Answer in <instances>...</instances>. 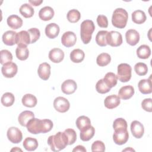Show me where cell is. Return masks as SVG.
I'll list each match as a JSON object with an SVG mask.
<instances>
[{
    "label": "cell",
    "mask_w": 152,
    "mask_h": 152,
    "mask_svg": "<svg viewBox=\"0 0 152 152\" xmlns=\"http://www.w3.org/2000/svg\"><path fill=\"white\" fill-rule=\"evenodd\" d=\"M64 132L68 140V145L73 144L77 140V134L74 129L72 128L66 129Z\"/></svg>",
    "instance_id": "obj_43"
},
{
    "label": "cell",
    "mask_w": 152,
    "mask_h": 152,
    "mask_svg": "<svg viewBox=\"0 0 152 152\" xmlns=\"http://www.w3.org/2000/svg\"><path fill=\"white\" fill-rule=\"evenodd\" d=\"M20 14L25 18H30L34 14V9L28 4H23L19 9Z\"/></svg>",
    "instance_id": "obj_34"
},
{
    "label": "cell",
    "mask_w": 152,
    "mask_h": 152,
    "mask_svg": "<svg viewBox=\"0 0 152 152\" xmlns=\"http://www.w3.org/2000/svg\"><path fill=\"white\" fill-rule=\"evenodd\" d=\"M18 66L12 62L2 65L1 72L2 75L6 78H12L17 73Z\"/></svg>",
    "instance_id": "obj_10"
},
{
    "label": "cell",
    "mask_w": 152,
    "mask_h": 152,
    "mask_svg": "<svg viewBox=\"0 0 152 152\" xmlns=\"http://www.w3.org/2000/svg\"><path fill=\"white\" fill-rule=\"evenodd\" d=\"M8 26L12 29L16 30L23 26L22 19L17 15H11L7 19Z\"/></svg>",
    "instance_id": "obj_23"
},
{
    "label": "cell",
    "mask_w": 152,
    "mask_h": 152,
    "mask_svg": "<svg viewBox=\"0 0 152 152\" xmlns=\"http://www.w3.org/2000/svg\"><path fill=\"white\" fill-rule=\"evenodd\" d=\"M72 151H83V152H86V148L81 145H78L77 147H75L73 150Z\"/></svg>",
    "instance_id": "obj_49"
},
{
    "label": "cell",
    "mask_w": 152,
    "mask_h": 152,
    "mask_svg": "<svg viewBox=\"0 0 152 152\" xmlns=\"http://www.w3.org/2000/svg\"><path fill=\"white\" fill-rule=\"evenodd\" d=\"M11 151H22V150L20 149V148H17V147H15V148L11 149Z\"/></svg>",
    "instance_id": "obj_51"
},
{
    "label": "cell",
    "mask_w": 152,
    "mask_h": 152,
    "mask_svg": "<svg viewBox=\"0 0 152 152\" xmlns=\"http://www.w3.org/2000/svg\"><path fill=\"white\" fill-rule=\"evenodd\" d=\"M131 131L133 136L136 138H141L144 133V128L143 125L138 121H134L131 122Z\"/></svg>",
    "instance_id": "obj_12"
},
{
    "label": "cell",
    "mask_w": 152,
    "mask_h": 152,
    "mask_svg": "<svg viewBox=\"0 0 152 152\" xmlns=\"http://www.w3.org/2000/svg\"><path fill=\"white\" fill-rule=\"evenodd\" d=\"M48 144L52 151H59L64 149L68 145V140L64 132H58L55 135L49 137Z\"/></svg>",
    "instance_id": "obj_1"
},
{
    "label": "cell",
    "mask_w": 152,
    "mask_h": 152,
    "mask_svg": "<svg viewBox=\"0 0 152 152\" xmlns=\"http://www.w3.org/2000/svg\"><path fill=\"white\" fill-rule=\"evenodd\" d=\"M15 101V97L12 93L10 92L5 93L1 97V103L3 106L10 107L13 104Z\"/></svg>",
    "instance_id": "obj_36"
},
{
    "label": "cell",
    "mask_w": 152,
    "mask_h": 152,
    "mask_svg": "<svg viewBox=\"0 0 152 152\" xmlns=\"http://www.w3.org/2000/svg\"><path fill=\"white\" fill-rule=\"evenodd\" d=\"M121 103L120 98L118 96L112 94L107 96L104 101V106L109 109H112L119 105Z\"/></svg>",
    "instance_id": "obj_17"
},
{
    "label": "cell",
    "mask_w": 152,
    "mask_h": 152,
    "mask_svg": "<svg viewBox=\"0 0 152 152\" xmlns=\"http://www.w3.org/2000/svg\"><path fill=\"white\" fill-rule=\"evenodd\" d=\"M107 45L112 47H117L122 43V34L116 31H110L106 35Z\"/></svg>",
    "instance_id": "obj_6"
},
{
    "label": "cell",
    "mask_w": 152,
    "mask_h": 152,
    "mask_svg": "<svg viewBox=\"0 0 152 152\" xmlns=\"http://www.w3.org/2000/svg\"><path fill=\"white\" fill-rule=\"evenodd\" d=\"M85 54L83 50L80 49H74L70 53V59L74 63L81 62L84 59Z\"/></svg>",
    "instance_id": "obj_32"
},
{
    "label": "cell",
    "mask_w": 152,
    "mask_h": 152,
    "mask_svg": "<svg viewBox=\"0 0 152 152\" xmlns=\"http://www.w3.org/2000/svg\"><path fill=\"white\" fill-rule=\"evenodd\" d=\"M136 74L140 76L145 75L148 72L147 65L143 62H138L134 66Z\"/></svg>",
    "instance_id": "obj_41"
},
{
    "label": "cell",
    "mask_w": 152,
    "mask_h": 152,
    "mask_svg": "<svg viewBox=\"0 0 152 152\" xmlns=\"http://www.w3.org/2000/svg\"><path fill=\"white\" fill-rule=\"evenodd\" d=\"M27 129L29 132L33 134H37L43 133V119L37 118H33L30 119L27 124Z\"/></svg>",
    "instance_id": "obj_5"
},
{
    "label": "cell",
    "mask_w": 152,
    "mask_h": 152,
    "mask_svg": "<svg viewBox=\"0 0 152 152\" xmlns=\"http://www.w3.org/2000/svg\"><path fill=\"white\" fill-rule=\"evenodd\" d=\"M81 18V14L77 10L72 9L69 10L67 13V19L72 23L78 22Z\"/></svg>",
    "instance_id": "obj_39"
},
{
    "label": "cell",
    "mask_w": 152,
    "mask_h": 152,
    "mask_svg": "<svg viewBox=\"0 0 152 152\" xmlns=\"http://www.w3.org/2000/svg\"><path fill=\"white\" fill-rule=\"evenodd\" d=\"M128 14L127 11L122 8L115 10L112 17V25L118 28H124L127 23Z\"/></svg>",
    "instance_id": "obj_2"
},
{
    "label": "cell",
    "mask_w": 152,
    "mask_h": 152,
    "mask_svg": "<svg viewBox=\"0 0 152 152\" xmlns=\"http://www.w3.org/2000/svg\"><path fill=\"white\" fill-rule=\"evenodd\" d=\"M96 90L100 94H104L109 92L110 90V88L106 85L103 79H100L96 84Z\"/></svg>",
    "instance_id": "obj_42"
},
{
    "label": "cell",
    "mask_w": 152,
    "mask_h": 152,
    "mask_svg": "<svg viewBox=\"0 0 152 152\" xmlns=\"http://www.w3.org/2000/svg\"><path fill=\"white\" fill-rule=\"evenodd\" d=\"M90 125H91V121L87 116H80L76 120V126L79 130Z\"/></svg>",
    "instance_id": "obj_38"
},
{
    "label": "cell",
    "mask_w": 152,
    "mask_h": 152,
    "mask_svg": "<svg viewBox=\"0 0 152 152\" xmlns=\"http://www.w3.org/2000/svg\"><path fill=\"white\" fill-rule=\"evenodd\" d=\"M37 73L43 80H48L50 75V65L47 62H43L39 66Z\"/></svg>",
    "instance_id": "obj_15"
},
{
    "label": "cell",
    "mask_w": 152,
    "mask_h": 152,
    "mask_svg": "<svg viewBox=\"0 0 152 152\" xmlns=\"http://www.w3.org/2000/svg\"><path fill=\"white\" fill-rule=\"evenodd\" d=\"M15 55L17 59L20 61L26 60L29 55V51L26 45H18L15 50Z\"/></svg>",
    "instance_id": "obj_27"
},
{
    "label": "cell",
    "mask_w": 152,
    "mask_h": 152,
    "mask_svg": "<svg viewBox=\"0 0 152 152\" xmlns=\"http://www.w3.org/2000/svg\"><path fill=\"white\" fill-rule=\"evenodd\" d=\"M108 31L106 30L99 31L96 36V42L100 46H106V35Z\"/></svg>",
    "instance_id": "obj_37"
},
{
    "label": "cell",
    "mask_w": 152,
    "mask_h": 152,
    "mask_svg": "<svg viewBox=\"0 0 152 152\" xmlns=\"http://www.w3.org/2000/svg\"><path fill=\"white\" fill-rule=\"evenodd\" d=\"M147 19L145 12L142 10H136L132 13V20L134 23L141 24L144 23Z\"/></svg>",
    "instance_id": "obj_30"
},
{
    "label": "cell",
    "mask_w": 152,
    "mask_h": 152,
    "mask_svg": "<svg viewBox=\"0 0 152 152\" xmlns=\"http://www.w3.org/2000/svg\"><path fill=\"white\" fill-rule=\"evenodd\" d=\"M29 3H30L33 6H35V7H37V6H39L40 5L42 2H43V1L42 0H40V1H37V0H33V1H31V0H29L28 1Z\"/></svg>",
    "instance_id": "obj_50"
},
{
    "label": "cell",
    "mask_w": 152,
    "mask_h": 152,
    "mask_svg": "<svg viewBox=\"0 0 152 152\" xmlns=\"http://www.w3.org/2000/svg\"><path fill=\"white\" fill-rule=\"evenodd\" d=\"M152 100L151 98H147L144 99L141 102V107L142 108L148 112H151L152 111Z\"/></svg>",
    "instance_id": "obj_48"
},
{
    "label": "cell",
    "mask_w": 152,
    "mask_h": 152,
    "mask_svg": "<svg viewBox=\"0 0 152 152\" xmlns=\"http://www.w3.org/2000/svg\"><path fill=\"white\" fill-rule=\"evenodd\" d=\"M125 39L129 45L135 46L140 40V34L134 29H129L125 33Z\"/></svg>",
    "instance_id": "obj_13"
},
{
    "label": "cell",
    "mask_w": 152,
    "mask_h": 152,
    "mask_svg": "<svg viewBox=\"0 0 152 152\" xmlns=\"http://www.w3.org/2000/svg\"><path fill=\"white\" fill-rule=\"evenodd\" d=\"M49 58L54 63H59L64 58V52L59 48H53L49 51Z\"/></svg>",
    "instance_id": "obj_16"
},
{
    "label": "cell",
    "mask_w": 152,
    "mask_h": 152,
    "mask_svg": "<svg viewBox=\"0 0 152 152\" xmlns=\"http://www.w3.org/2000/svg\"><path fill=\"white\" fill-rule=\"evenodd\" d=\"M134 93V88L132 86H125L119 89L118 91V96L123 100H128L132 97Z\"/></svg>",
    "instance_id": "obj_18"
},
{
    "label": "cell",
    "mask_w": 152,
    "mask_h": 152,
    "mask_svg": "<svg viewBox=\"0 0 152 152\" xmlns=\"http://www.w3.org/2000/svg\"><path fill=\"white\" fill-rule=\"evenodd\" d=\"M30 43V37L27 31L22 30L17 33L16 44L27 46Z\"/></svg>",
    "instance_id": "obj_25"
},
{
    "label": "cell",
    "mask_w": 152,
    "mask_h": 152,
    "mask_svg": "<svg viewBox=\"0 0 152 152\" xmlns=\"http://www.w3.org/2000/svg\"><path fill=\"white\" fill-rule=\"evenodd\" d=\"M103 80L106 85L110 88L115 87L117 84L118 78L116 75H115L113 72H109L106 73Z\"/></svg>",
    "instance_id": "obj_33"
},
{
    "label": "cell",
    "mask_w": 152,
    "mask_h": 152,
    "mask_svg": "<svg viewBox=\"0 0 152 152\" xmlns=\"http://www.w3.org/2000/svg\"><path fill=\"white\" fill-rule=\"evenodd\" d=\"M138 87L140 91L144 94H150L152 92V86L151 79H142L141 80L138 84Z\"/></svg>",
    "instance_id": "obj_21"
},
{
    "label": "cell",
    "mask_w": 152,
    "mask_h": 152,
    "mask_svg": "<svg viewBox=\"0 0 152 152\" xmlns=\"http://www.w3.org/2000/svg\"><path fill=\"white\" fill-rule=\"evenodd\" d=\"M95 30V26L92 20H86L81 24L80 36L84 44H88L91 39L93 31Z\"/></svg>",
    "instance_id": "obj_3"
},
{
    "label": "cell",
    "mask_w": 152,
    "mask_h": 152,
    "mask_svg": "<svg viewBox=\"0 0 152 152\" xmlns=\"http://www.w3.org/2000/svg\"><path fill=\"white\" fill-rule=\"evenodd\" d=\"M8 139L12 143L18 144L23 139V134L21 131L17 127L12 126L8 128L7 133Z\"/></svg>",
    "instance_id": "obj_9"
},
{
    "label": "cell",
    "mask_w": 152,
    "mask_h": 152,
    "mask_svg": "<svg viewBox=\"0 0 152 152\" xmlns=\"http://www.w3.org/2000/svg\"><path fill=\"white\" fill-rule=\"evenodd\" d=\"M129 138V134L127 129H119L115 130L113 135V140L115 144L122 145L125 144Z\"/></svg>",
    "instance_id": "obj_7"
},
{
    "label": "cell",
    "mask_w": 152,
    "mask_h": 152,
    "mask_svg": "<svg viewBox=\"0 0 152 152\" xmlns=\"http://www.w3.org/2000/svg\"><path fill=\"white\" fill-rule=\"evenodd\" d=\"M77 86L76 82L73 80H66L64 81L61 85L62 91L66 94H71L74 93Z\"/></svg>",
    "instance_id": "obj_14"
},
{
    "label": "cell",
    "mask_w": 152,
    "mask_h": 152,
    "mask_svg": "<svg viewBox=\"0 0 152 152\" xmlns=\"http://www.w3.org/2000/svg\"><path fill=\"white\" fill-rule=\"evenodd\" d=\"M127 127L128 125L126 121L122 118L116 119L113 124V128L114 130L119 129H127Z\"/></svg>",
    "instance_id": "obj_45"
},
{
    "label": "cell",
    "mask_w": 152,
    "mask_h": 152,
    "mask_svg": "<svg viewBox=\"0 0 152 152\" xmlns=\"http://www.w3.org/2000/svg\"><path fill=\"white\" fill-rule=\"evenodd\" d=\"M34 118V114L30 110H24L18 116V121L19 124L23 126H26L28 121Z\"/></svg>",
    "instance_id": "obj_26"
},
{
    "label": "cell",
    "mask_w": 152,
    "mask_h": 152,
    "mask_svg": "<svg viewBox=\"0 0 152 152\" xmlns=\"http://www.w3.org/2000/svg\"><path fill=\"white\" fill-rule=\"evenodd\" d=\"M151 55V49L148 45H142L137 49V55L140 59H147Z\"/></svg>",
    "instance_id": "obj_31"
},
{
    "label": "cell",
    "mask_w": 152,
    "mask_h": 152,
    "mask_svg": "<svg viewBox=\"0 0 152 152\" xmlns=\"http://www.w3.org/2000/svg\"><path fill=\"white\" fill-rule=\"evenodd\" d=\"M134 151L135 150H134V149H132V148L129 147V148H126V149H125V150H123V151Z\"/></svg>",
    "instance_id": "obj_52"
},
{
    "label": "cell",
    "mask_w": 152,
    "mask_h": 152,
    "mask_svg": "<svg viewBox=\"0 0 152 152\" xmlns=\"http://www.w3.org/2000/svg\"><path fill=\"white\" fill-rule=\"evenodd\" d=\"M60 31L59 26L54 23L48 24L45 27V34L49 39H55Z\"/></svg>",
    "instance_id": "obj_19"
},
{
    "label": "cell",
    "mask_w": 152,
    "mask_h": 152,
    "mask_svg": "<svg viewBox=\"0 0 152 152\" xmlns=\"http://www.w3.org/2000/svg\"><path fill=\"white\" fill-rule=\"evenodd\" d=\"M17 33L12 30L5 31L2 35V41L4 44L8 46H13L16 44Z\"/></svg>",
    "instance_id": "obj_20"
},
{
    "label": "cell",
    "mask_w": 152,
    "mask_h": 152,
    "mask_svg": "<svg viewBox=\"0 0 152 152\" xmlns=\"http://www.w3.org/2000/svg\"><path fill=\"white\" fill-rule=\"evenodd\" d=\"M23 145L26 150L31 151L35 150L38 147V142L36 138L27 137L24 140Z\"/></svg>",
    "instance_id": "obj_29"
},
{
    "label": "cell",
    "mask_w": 152,
    "mask_h": 152,
    "mask_svg": "<svg viewBox=\"0 0 152 152\" xmlns=\"http://www.w3.org/2000/svg\"><path fill=\"white\" fill-rule=\"evenodd\" d=\"M76 41L77 37L75 34L71 31L65 32L61 37V43L66 48L73 46L75 44Z\"/></svg>",
    "instance_id": "obj_11"
},
{
    "label": "cell",
    "mask_w": 152,
    "mask_h": 152,
    "mask_svg": "<svg viewBox=\"0 0 152 152\" xmlns=\"http://www.w3.org/2000/svg\"><path fill=\"white\" fill-rule=\"evenodd\" d=\"M95 133V129L91 125L88 126L80 130V139L83 141H88L91 140Z\"/></svg>",
    "instance_id": "obj_24"
},
{
    "label": "cell",
    "mask_w": 152,
    "mask_h": 152,
    "mask_svg": "<svg viewBox=\"0 0 152 152\" xmlns=\"http://www.w3.org/2000/svg\"><path fill=\"white\" fill-rule=\"evenodd\" d=\"M105 145L103 142L100 140L95 141L91 145V151H104Z\"/></svg>",
    "instance_id": "obj_46"
},
{
    "label": "cell",
    "mask_w": 152,
    "mask_h": 152,
    "mask_svg": "<svg viewBox=\"0 0 152 152\" xmlns=\"http://www.w3.org/2000/svg\"><path fill=\"white\" fill-rule=\"evenodd\" d=\"M30 37V43H35L40 36V30L37 28H31L27 30Z\"/></svg>",
    "instance_id": "obj_44"
},
{
    "label": "cell",
    "mask_w": 152,
    "mask_h": 152,
    "mask_svg": "<svg viewBox=\"0 0 152 152\" xmlns=\"http://www.w3.org/2000/svg\"><path fill=\"white\" fill-rule=\"evenodd\" d=\"M97 23L99 27L106 28L108 26L107 18L104 15H99L97 17Z\"/></svg>",
    "instance_id": "obj_47"
},
{
    "label": "cell",
    "mask_w": 152,
    "mask_h": 152,
    "mask_svg": "<svg viewBox=\"0 0 152 152\" xmlns=\"http://www.w3.org/2000/svg\"><path fill=\"white\" fill-rule=\"evenodd\" d=\"M23 104L27 107H33L37 104V98L31 94H26L21 99Z\"/></svg>",
    "instance_id": "obj_28"
},
{
    "label": "cell",
    "mask_w": 152,
    "mask_h": 152,
    "mask_svg": "<svg viewBox=\"0 0 152 152\" xmlns=\"http://www.w3.org/2000/svg\"><path fill=\"white\" fill-rule=\"evenodd\" d=\"M0 53H1L0 62L2 65L10 62L12 60V55L9 50L6 49L1 50L0 52Z\"/></svg>",
    "instance_id": "obj_40"
},
{
    "label": "cell",
    "mask_w": 152,
    "mask_h": 152,
    "mask_svg": "<svg viewBox=\"0 0 152 152\" xmlns=\"http://www.w3.org/2000/svg\"><path fill=\"white\" fill-rule=\"evenodd\" d=\"M131 66L126 63L120 64L118 66L117 70V78L118 79L122 82L126 83L130 80L131 78Z\"/></svg>",
    "instance_id": "obj_4"
},
{
    "label": "cell",
    "mask_w": 152,
    "mask_h": 152,
    "mask_svg": "<svg viewBox=\"0 0 152 152\" xmlns=\"http://www.w3.org/2000/svg\"><path fill=\"white\" fill-rule=\"evenodd\" d=\"M54 14V10L52 7L46 6L40 10L39 12V16L42 20L49 21L53 17Z\"/></svg>",
    "instance_id": "obj_22"
},
{
    "label": "cell",
    "mask_w": 152,
    "mask_h": 152,
    "mask_svg": "<svg viewBox=\"0 0 152 152\" xmlns=\"http://www.w3.org/2000/svg\"><path fill=\"white\" fill-rule=\"evenodd\" d=\"M53 107L58 112L65 113L69 109L70 103L66 98L59 96L55 99L53 102Z\"/></svg>",
    "instance_id": "obj_8"
},
{
    "label": "cell",
    "mask_w": 152,
    "mask_h": 152,
    "mask_svg": "<svg viewBox=\"0 0 152 152\" xmlns=\"http://www.w3.org/2000/svg\"><path fill=\"white\" fill-rule=\"evenodd\" d=\"M111 61L110 55L107 53H102L99 55L96 59L97 64L100 66L107 65Z\"/></svg>",
    "instance_id": "obj_35"
}]
</instances>
